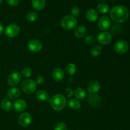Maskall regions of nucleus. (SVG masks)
<instances>
[{
  "instance_id": "nucleus-5",
  "label": "nucleus",
  "mask_w": 130,
  "mask_h": 130,
  "mask_svg": "<svg viewBox=\"0 0 130 130\" xmlns=\"http://www.w3.org/2000/svg\"><path fill=\"white\" fill-rule=\"evenodd\" d=\"M20 32V27L16 24H10L5 29V34L9 38L17 37Z\"/></svg>"
},
{
  "instance_id": "nucleus-4",
  "label": "nucleus",
  "mask_w": 130,
  "mask_h": 130,
  "mask_svg": "<svg viewBox=\"0 0 130 130\" xmlns=\"http://www.w3.org/2000/svg\"><path fill=\"white\" fill-rule=\"evenodd\" d=\"M38 88V85L32 79L24 80L21 84L22 90L26 94H32L35 92Z\"/></svg>"
},
{
  "instance_id": "nucleus-19",
  "label": "nucleus",
  "mask_w": 130,
  "mask_h": 130,
  "mask_svg": "<svg viewBox=\"0 0 130 130\" xmlns=\"http://www.w3.org/2000/svg\"><path fill=\"white\" fill-rule=\"evenodd\" d=\"M36 97L37 100L40 102H48L50 100V96L48 93L44 90H39L36 93Z\"/></svg>"
},
{
  "instance_id": "nucleus-16",
  "label": "nucleus",
  "mask_w": 130,
  "mask_h": 130,
  "mask_svg": "<svg viewBox=\"0 0 130 130\" xmlns=\"http://www.w3.org/2000/svg\"><path fill=\"white\" fill-rule=\"evenodd\" d=\"M21 95V91L19 88L13 87L7 91V97L10 100H16Z\"/></svg>"
},
{
  "instance_id": "nucleus-30",
  "label": "nucleus",
  "mask_w": 130,
  "mask_h": 130,
  "mask_svg": "<svg viewBox=\"0 0 130 130\" xmlns=\"http://www.w3.org/2000/svg\"><path fill=\"white\" fill-rule=\"evenodd\" d=\"M71 12L72 13V16L76 17H78L81 13V9L79 6H74L71 8Z\"/></svg>"
},
{
  "instance_id": "nucleus-34",
  "label": "nucleus",
  "mask_w": 130,
  "mask_h": 130,
  "mask_svg": "<svg viewBox=\"0 0 130 130\" xmlns=\"http://www.w3.org/2000/svg\"><path fill=\"white\" fill-rule=\"evenodd\" d=\"M35 82L37 85H42V84L44 83V78L43 77V76H38V77L36 78Z\"/></svg>"
},
{
  "instance_id": "nucleus-25",
  "label": "nucleus",
  "mask_w": 130,
  "mask_h": 130,
  "mask_svg": "<svg viewBox=\"0 0 130 130\" xmlns=\"http://www.w3.org/2000/svg\"><path fill=\"white\" fill-rule=\"evenodd\" d=\"M96 8H97V11L103 14L107 13L110 10L109 5L105 2H102L98 4Z\"/></svg>"
},
{
  "instance_id": "nucleus-27",
  "label": "nucleus",
  "mask_w": 130,
  "mask_h": 130,
  "mask_svg": "<svg viewBox=\"0 0 130 130\" xmlns=\"http://www.w3.org/2000/svg\"><path fill=\"white\" fill-rule=\"evenodd\" d=\"M96 38H95L94 36L93 35H88V36H86L85 38V44L88 46H92L94 45V44L96 42Z\"/></svg>"
},
{
  "instance_id": "nucleus-31",
  "label": "nucleus",
  "mask_w": 130,
  "mask_h": 130,
  "mask_svg": "<svg viewBox=\"0 0 130 130\" xmlns=\"http://www.w3.org/2000/svg\"><path fill=\"white\" fill-rule=\"evenodd\" d=\"M122 30L121 26L119 25V24H115L114 25H113L111 29V32L113 34H115V35H117V34H119L121 32Z\"/></svg>"
},
{
  "instance_id": "nucleus-36",
  "label": "nucleus",
  "mask_w": 130,
  "mask_h": 130,
  "mask_svg": "<svg viewBox=\"0 0 130 130\" xmlns=\"http://www.w3.org/2000/svg\"><path fill=\"white\" fill-rule=\"evenodd\" d=\"M3 31H4L3 26L2 24L0 23V35H1V34H2V33L3 32Z\"/></svg>"
},
{
  "instance_id": "nucleus-11",
  "label": "nucleus",
  "mask_w": 130,
  "mask_h": 130,
  "mask_svg": "<svg viewBox=\"0 0 130 130\" xmlns=\"http://www.w3.org/2000/svg\"><path fill=\"white\" fill-rule=\"evenodd\" d=\"M32 116L29 113L23 112L19 118V123L21 126L27 127L32 123Z\"/></svg>"
},
{
  "instance_id": "nucleus-32",
  "label": "nucleus",
  "mask_w": 130,
  "mask_h": 130,
  "mask_svg": "<svg viewBox=\"0 0 130 130\" xmlns=\"http://www.w3.org/2000/svg\"><path fill=\"white\" fill-rule=\"evenodd\" d=\"M54 130H67V124L63 122L58 123L55 127Z\"/></svg>"
},
{
  "instance_id": "nucleus-15",
  "label": "nucleus",
  "mask_w": 130,
  "mask_h": 130,
  "mask_svg": "<svg viewBox=\"0 0 130 130\" xmlns=\"http://www.w3.org/2000/svg\"><path fill=\"white\" fill-rule=\"evenodd\" d=\"M86 18L90 22L96 21L99 18V13L97 10L94 8L88 9L86 13Z\"/></svg>"
},
{
  "instance_id": "nucleus-10",
  "label": "nucleus",
  "mask_w": 130,
  "mask_h": 130,
  "mask_svg": "<svg viewBox=\"0 0 130 130\" xmlns=\"http://www.w3.org/2000/svg\"><path fill=\"white\" fill-rule=\"evenodd\" d=\"M110 25H111V20L109 17L104 15L99 19L98 22V27L100 30L106 31L110 27Z\"/></svg>"
},
{
  "instance_id": "nucleus-12",
  "label": "nucleus",
  "mask_w": 130,
  "mask_h": 130,
  "mask_svg": "<svg viewBox=\"0 0 130 130\" xmlns=\"http://www.w3.org/2000/svg\"><path fill=\"white\" fill-rule=\"evenodd\" d=\"M101 88L100 83L96 80H91L87 85V90L90 94H96Z\"/></svg>"
},
{
  "instance_id": "nucleus-29",
  "label": "nucleus",
  "mask_w": 130,
  "mask_h": 130,
  "mask_svg": "<svg viewBox=\"0 0 130 130\" xmlns=\"http://www.w3.org/2000/svg\"><path fill=\"white\" fill-rule=\"evenodd\" d=\"M32 73L33 72L32 69L29 68V67H25L22 70V72L20 74L23 77H25V78H29V77H31Z\"/></svg>"
},
{
  "instance_id": "nucleus-2",
  "label": "nucleus",
  "mask_w": 130,
  "mask_h": 130,
  "mask_svg": "<svg viewBox=\"0 0 130 130\" xmlns=\"http://www.w3.org/2000/svg\"><path fill=\"white\" fill-rule=\"evenodd\" d=\"M51 107L56 111H61L66 107L67 100L66 97L62 94H56L50 99Z\"/></svg>"
},
{
  "instance_id": "nucleus-38",
  "label": "nucleus",
  "mask_w": 130,
  "mask_h": 130,
  "mask_svg": "<svg viewBox=\"0 0 130 130\" xmlns=\"http://www.w3.org/2000/svg\"><path fill=\"white\" fill-rule=\"evenodd\" d=\"M100 1H105V0H100Z\"/></svg>"
},
{
  "instance_id": "nucleus-14",
  "label": "nucleus",
  "mask_w": 130,
  "mask_h": 130,
  "mask_svg": "<svg viewBox=\"0 0 130 130\" xmlns=\"http://www.w3.org/2000/svg\"><path fill=\"white\" fill-rule=\"evenodd\" d=\"M27 107V103L24 99H18L14 102L13 109L17 112H22Z\"/></svg>"
},
{
  "instance_id": "nucleus-8",
  "label": "nucleus",
  "mask_w": 130,
  "mask_h": 130,
  "mask_svg": "<svg viewBox=\"0 0 130 130\" xmlns=\"http://www.w3.org/2000/svg\"><path fill=\"white\" fill-rule=\"evenodd\" d=\"M22 78V75L18 71H14L10 74L7 79V83L9 86L11 87H15L19 85Z\"/></svg>"
},
{
  "instance_id": "nucleus-17",
  "label": "nucleus",
  "mask_w": 130,
  "mask_h": 130,
  "mask_svg": "<svg viewBox=\"0 0 130 130\" xmlns=\"http://www.w3.org/2000/svg\"><path fill=\"white\" fill-rule=\"evenodd\" d=\"M87 32L88 30L86 27L84 26V25H79L75 29L74 34L76 38H78V39H81L86 36L87 34Z\"/></svg>"
},
{
  "instance_id": "nucleus-22",
  "label": "nucleus",
  "mask_w": 130,
  "mask_h": 130,
  "mask_svg": "<svg viewBox=\"0 0 130 130\" xmlns=\"http://www.w3.org/2000/svg\"><path fill=\"white\" fill-rule=\"evenodd\" d=\"M1 107L4 111L9 112L12 108V104L8 99H4L1 101Z\"/></svg>"
},
{
  "instance_id": "nucleus-13",
  "label": "nucleus",
  "mask_w": 130,
  "mask_h": 130,
  "mask_svg": "<svg viewBox=\"0 0 130 130\" xmlns=\"http://www.w3.org/2000/svg\"><path fill=\"white\" fill-rule=\"evenodd\" d=\"M102 99L99 95L96 94H90L88 97V103L91 107H98L100 105Z\"/></svg>"
},
{
  "instance_id": "nucleus-3",
  "label": "nucleus",
  "mask_w": 130,
  "mask_h": 130,
  "mask_svg": "<svg viewBox=\"0 0 130 130\" xmlns=\"http://www.w3.org/2000/svg\"><path fill=\"white\" fill-rule=\"evenodd\" d=\"M60 24L63 29L70 30L76 27L77 24V19L72 15H66L62 18Z\"/></svg>"
},
{
  "instance_id": "nucleus-35",
  "label": "nucleus",
  "mask_w": 130,
  "mask_h": 130,
  "mask_svg": "<svg viewBox=\"0 0 130 130\" xmlns=\"http://www.w3.org/2000/svg\"><path fill=\"white\" fill-rule=\"evenodd\" d=\"M66 95L68 97H71L74 95V91L72 90V89L70 88H68L66 90Z\"/></svg>"
},
{
  "instance_id": "nucleus-33",
  "label": "nucleus",
  "mask_w": 130,
  "mask_h": 130,
  "mask_svg": "<svg viewBox=\"0 0 130 130\" xmlns=\"http://www.w3.org/2000/svg\"><path fill=\"white\" fill-rule=\"evenodd\" d=\"M6 3L11 6H16L19 4V0H6Z\"/></svg>"
},
{
  "instance_id": "nucleus-7",
  "label": "nucleus",
  "mask_w": 130,
  "mask_h": 130,
  "mask_svg": "<svg viewBox=\"0 0 130 130\" xmlns=\"http://www.w3.org/2000/svg\"><path fill=\"white\" fill-rule=\"evenodd\" d=\"M27 48L28 50L32 53H38L43 49V44L38 39H33L28 42Z\"/></svg>"
},
{
  "instance_id": "nucleus-24",
  "label": "nucleus",
  "mask_w": 130,
  "mask_h": 130,
  "mask_svg": "<svg viewBox=\"0 0 130 130\" xmlns=\"http://www.w3.org/2000/svg\"><path fill=\"white\" fill-rule=\"evenodd\" d=\"M76 71H77L76 66V65L73 63H67V66L65 67V71H66V73H67V74L69 75V76H74V75L76 74Z\"/></svg>"
},
{
  "instance_id": "nucleus-28",
  "label": "nucleus",
  "mask_w": 130,
  "mask_h": 130,
  "mask_svg": "<svg viewBox=\"0 0 130 130\" xmlns=\"http://www.w3.org/2000/svg\"><path fill=\"white\" fill-rule=\"evenodd\" d=\"M38 13L34 11H30L26 15V19L29 22H33L38 19Z\"/></svg>"
},
{
  "instance_id": "nucleus-9",
  "label": "nucleus",
  "mask_w": 130,
  "mask_h": 130,
  "mask_svg": "<svg viewBox=\"0 0 130 130\" xmlns=\"http://www.w3.org/2000/svg\"><path fill=\"white\" fill-rule=\"evenodd\" d=\"M112 36L110 32L107 31H102L99 33L97 36L98 42L102 45H107L111 42Z\"/></svg>"
},
{
  "instance_id": "nucleus-1",
  "label": "nucleus",
  "mask_w": 130,
  "mask_h": 130,
  "mask_svg": "<svg viewBox=\"0 0 130 130\" xmlns=\"http://www.w3.org/2000/svg\"><path fill=\"white\" fill-rule=\"evenodd\" d=\"M110 19L116 22H124L129 17V10L125 6L117 5L110 10Z\"/></svg>"
},
{
  "instance_id": "nucleus-21",
  "label": "nucleus",
  "mask_w": 130,
  "mask_h": 130,
  "mask_svg": "<svg viewBox=\"0 0 130 130\" xmlns=\"http://www.w3.org/2000/svg\"><path fill=\"white\" fill-rule=\"evenodd\" d=\"M32 5L35 10L41 11L46 6V0H32Z\"/></svg>"
},
{
  "instance_id": "nucleus-18",
  "label": "nucleus",
  "mask_w": 130,
  "mask_h": 130,
  "mask_svg": "<svg viewBox=\"0 0 130 130\" xmlns=\"http://www.w3.org/2000/svg\"><path fill=\"white\" fill-rule=\"evenodd\" d=\"M52 77L54 81L60 82L64 78V71L62 69L59 68V67L55 69L52 73Z\"/></svg>"
},
{
  "instance_id": "nucleus-6",
  "label": "nucleus",
  "mask_w": 130,
  "mask_h": 130,
  "mask_svg": "<svg viewBox=\"0 0 130 130\" xmlns=\"http://www.w3.org/2000/svg\"><path fill=\"white\" fill-rule=\"evenodd\" d=\"M114 50L118 54H124L129 50V44L126 41H118L114 44Z\"/></svg>"
},
{
  "instance_id": "nucleus-26",
  "label": "nucleus",
  "mask_w": 130,
  "mask_h": 130,
  "mask_svg": "<svg viewBox=\"0 0 130 130\" xmlns=\"http://www.w3.org/2000/svg\"><path fill=\"white\" fill-rule=\"evenodd\" d=\"M68 105L70 108L73 110H79L81 108V103L76 99H71L68 102Z\"/></svg>"
},
{
  "instance_id": "nucleus-20",
  "label": "nucleus",
  "mask_w": 130,
  "mask_h": 130,
  "mask_svg": "<svg viewBox=\"0 0 130 130\" xmlns=\"http://www.w3.org/2000/svg\"><path fill=\"white\" fill-rule=\"evenodd\" d=\"M74 95L77 100H83L86 97V92L85 89L82 88H77L74 91Z\"/></svg>"
},
{
  "instance_id": "nucleus-37",
  "label": "nucleus",
  "mask_w": 130,
  "mask_h": 130,
  "mask_svg": "<svg viewBox=\"0 0 130 130\" xmlns=\"http://www.w3.org/2000/svg\"><path fill=\"white\" fill-rule=\"evenodd\" d=\"M2 2H3V0H0V5L2 3Z\"/></svg>"
},
{
  "instance_id": "nucleus-23",
  "label": "nucleus",
  "mask_w": 130,
  "mask_h": 130,
  "mask_svg": "<svg viewBox=\"0 0 130 130\" xmlns=\"http://www.w3.org/2000/svg\"><path fill=\"white\" fill-rule=\"evenodd\" d=\"M102 52V48L99 44L93 45L90 50V53L93 57H97L100 56Z\"/></svg>"
}]
</instances>
